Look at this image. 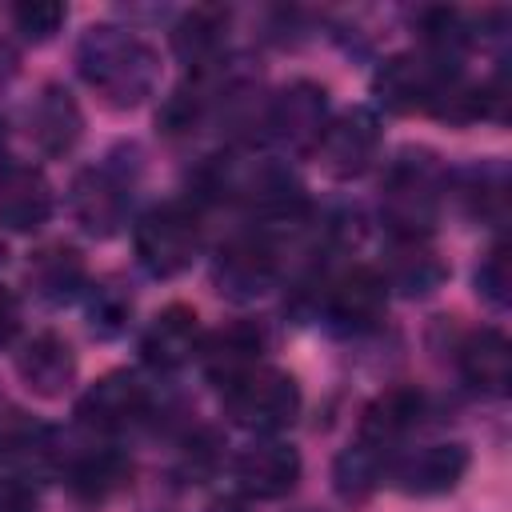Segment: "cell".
<instances>
[{
	"instance_id": "9a60e30c",
	"label": "cell",
	"mask_w": 512,
	"mask_h": 512,
	"mask_svg": "<svg viewBox=\"0 0 512 512\" xmlns=\"http://www.w3.org/2000/svg\"><path fill=\"white\" fill-rule=\"evenodd\" d=\"M384 308H388V284L376 268H364V264L340 272L324 292V312L344 332H364L380 324Z\"/></svg>"
},
{
	"instance_id": "2e32d148",
	"label": "cell",
	"mask_w": 512,
	"mask_h": 512,
	"mask_svg": "<svg viewBox=\"0 0 512 512\" xmlns=\"http://www.w3.org/2000/svg\"><path fill=\"white\" fill-rule=\"evenodd\" d=\"M56 196L48 176L36 164L8 160L0 164V224L12 232H36L52 220Z\"/></svg>"
},
{
	"instance_id": "7a4b0ae2",
	"label": "cell",
	"mask_w": 512,
	"mask_h": 512,
	"mask_svg": "<svg viewBox=\"0 0 512 512\" xmlns=\"http://www.w3.org/2000/svg\"><path fill=\"white\" fill-rule=\"evenodd\" d=\"M448 192V172L428 148H400L380 180V216L396 240L428 236Z\"/></svg>"
},
{
	"instance_id": "d6986e66",
	"label": "cell",
	"mask_w": 512,
	"mask_h": 512,
	"mask_svg": "<svg viewBox=\"0 0 512 512\" xmlns=\"http://www.w3.org/2000/svg\"><path fill=\"white\" fill-rule=\"evenodd\" d=\"M456 368L468 388L484 396H504L512 384V344L500 328H476L456 348Z\"/></svg>"
},
{
	"instance_id": "7402d4cb",
	"label": "cell",
	"mask_w": 512,
	"mask_h": 512,
	"mask_svg": "<svg viewBox=\"0 0 512 512\" xmlns=\"http://www.w3.org/2000/svg\"><path fill=\"white\" fill-rule=\"evenodd\" d=\"M224 40H228V12L224 8H208V4L188 8L172 24V52L196 72H208L220 60Z\"/></svg>"
},
{
	"instance_id": "52a82bcc",
	"label": "cell",
	"mask_w": 512,
	"mask_h": 512,
	"mask_svg": "<svg viewBox=\"0 0 512 512\" xmlns=\"http://www.w3.org/2000/svg\"><path fill=\"white\" fill-rule=\"evenodd\" d=\"M380 144H384L380 116L372 108L356 104V108H344L340 116H332L324 124L312 156L332 180H356L376 164Z\"/></svg>"
},
{
	"instance_id": "8fae6325",
	"label": "cell",
	"mask_w": 512,
	"mask_h": 512,
	"mask_svg": "<svg viewBox=\"0 0 512 512\" xmlns=\"http://www.w3.org/2000/svg\"><path fill=\"white\" fill-rule=\"evenodd\" d=\"M12 368H16L20 384H24L32 396H40V400H60V396L76 384L80 360H76L72 344H68L60 332L44 328V332H32V336L16 348Z\"/></svg>"
},
{
	"instance_id": "603a6c76",
	"label": "cell",
	"mask_w": 512,
	"mask_h": 512,
	"mask_svg": "<svg viewBox=\"0 0 512 512\" xmlns=\"http://www.w3.org/2000/svg\"><path fill=\"white\" fill-rule=\"evenodd\" d=\"M128 480H132V464H128V456L116 452V448L88 452V456H80V460L68 468V488H72V496L84 500V504H104V500H112Z\"/></svg>"
},
{
	"instance_id": "1f68e13d",
	"label": "cell",
	"mask_w": 512,
	"mask_h": 512,
	"mask_svg": "<svg viewBox=\"0 0 512 512\" xmlns=\"http://www.w3.org/2000/svg\"><path fill=\"white\" fill-rule=\"evenodd\" d=\"M0 408H4V400H0Z\"/></svg>"
},
{
	"instance_id": "4316f807",
	"label": "cell",
	"mask_w": 512,
	"mask_h": 512,
	"mask_svg": "<svg viewBox=\"0 0 512 512\" xmlns=\"http://www.w3.org/2000/svg\"><path fill=\"white\" fill-rule=\"evenodd\" d=\"M8 16H12V24H16V32L24 40L44 44V40H52L60 32V24L68 20V8L56 4V0H28V4H12Z\"/></svg>"
},
{
	"instance_id": "9c48e42d",
	"label": "cell",
	"mask_w": 512,
	"mask_h": 512,
	"mask_svg": "<svg viewBox=\"0 0 512 512\" xmlns=\"http://www.w3.org/2000/svg\"><path fill=\"white\" fill-rule=\"evenodd\" d=\"M148 412H152V392L128 368L100 376L76 400V420L92 432H124V428L140 424Z\"/></svg>"
},
{
	"instance_id": "6da1fadb",
	"label": "cell",
	"mask_w": 512,
	"mask_h": 512,
	"mask_svg": "<svg viewBox=\"0 0 512 512\" xmlns=\"http://www.w3.org/2000/svg\"><path fill=\"white\" fill-rule=\"evenodd\" d=\"M80 80L116 112L140 108L160 84V52L124 24H88L76 40Z\"/></svg>"
},
{
	"instance_id": "30bf717a",
	"label": "cell",
	"mask_w": 512,
	"mask_h": 512,
	"mask_svg": "<svg viewBox=\"0 0 512 512\" xmlns=\"http://www.w3.org/2000/svg\"><path fill=\"white\" fill-rule=\"evenodd\" d=\"M276 248L256 236V232H240L228 244H220L216 260H212V284L220 296L228 300H256L276 284Z\"/></svg>"
},
{
	"instance_id": "8992f818",
	"label": "cell",
	"mask_w": 512,
	"mask_h": 512,
	"mask_svg": "<svg viewBox=\"0 0 512 512\" xmlns=\"http://www.w3.org/2000/svg\"><path fill=\"white\" fill-rule=\"evenodd\" d=\"M132 180L124 164H116V156L76 172L72 188H68V212L72 220L96 236V240H108L124 228L128 220V204H132Z\"/></svg>"
},
{
	"instance_id": "7c38bea8",
	"label": "cell",
	"mask_w": 512,
	"mask_h": 512,
	"mask_svg": "<svg viewBox=\"0 0 512 512\" xmlns=\"http://www.w3.org/2000/svg\"><path fill=\"white\" fill-rule=\"evenodd\" d=\"M300 452L284 440H256L232 460V480L248 500H284L300 484Z\"/></svg>"
},
{
	"instance_id": "ba28073f",
	"label": "cell",
	"mask_w": 512,
	"mask_h": 512,
	"mask_svg": "<svg viewBox=\"0 0 512 512\" xmlns=\"http://www.w3.org/2000/svg\"><path fill=\"white\" fill-rule=\"evenodd\" d=\"M324 124H328V92L316 80H292L288 88H280L264 104L268 136L288 152H308L312 156Z\"/></svg>"
},
{
	"instance_id": "e0dca14e",
	"label": "cell",
	"mask_w": 512,
	"mask_h": 512,
	"mask_svg": "<svg viewBox=\"0 0 512 512\" xmlns=\"http://www.w3.org/2000/svg\"><path fill=\"white\" fill-rule=\"evenodd\" d=\"M28 136L44 156H68L80 144L84 112H80L76 96L60 80H48L32 96V104H28Z\"/></svg>"
},
{
	"instance_id": "4dcf8cb0",
	"label": "cell",
	"mask_w": 512,
	"mask_h": 512,
	"mask_svg": "<svg viewBox=\"0 0 512 512\" xmlns=\"http://www.w3.org/2000/svg\"><path fill=\"white\" fill-rule=\"evenodd\" d=\"M0 264H4V240H0Z\"/></svg>"
},
{
	"instance_id": "5b68a950",
	"label": "cell",
	"mask_w": 512,
	"mask_h": 512,
	"mask_svg": "<svg viewBox=\"0 0 512 512\" xmlns=\"http://www.w3.org/2000/svg\"><path fill=\"white\" fill-rule=\"evenodd\" d=\"M460 76V68H448L432 60L428 52H396L388 56L372 76V96L388 112H436L448 84Z\"/></svg>"
},
{
	"instance_id": "484cf974",
	"label": "cell",
	"mask_w": 512,
	"mask_h": 512,
	"mask_svg": "<svg viewBox=\"0 0 512 512\" xmlns=\"http://www.w3.org/2000/svg\"><path fill=\"white\" fill-rule=\"evenodd\" d=\"M132 316V296L116 284H96L88 296V324L96 336H120Z\"/></svg>"
},
{
	"instance_id": "f546056e",
	"label": "cell",
	"mask_w": 512,
	"mask_h": 512,
	"mask_svg": "<svg viewBox=\"0 0 512 512\" xmlns=\"http://www.w3.org/2000/svg\"><path fill=\"white\" fill-rule=\"evenodd\" d=\"M20 320H24V312H20V296H16L12 288H4V284H0V348L16 340Z\"/></svg>"
},
{
	"instance_id": "cb8c5ba5",
	"label": "cell",
	"mask_w": 512,
	"mask_h": 512,
	"mask_svg": "<svg viewBox=\"0 0 512 512\" xmlns=\"http://www.w3.org/2000/svg\"><path fill=\"white\" fill-rule=\"evenodd\" d=\"M456 188H460V204L472 220L504 224V216H508V172H504L500 160L464 168Z\"/></svg>"
},
{
	"instance_id": "4fadbf2b",
	"label": "cell",
	"mask_w": 512,
	"mask_h": 512,
	"mask_svg": "<svg viewBox=\"0 0 512 512\" xmlns=\"http://www.w3.org/2000/svg\"><path fill=\"white\" fill-rule=\"evenodd\" d=\"M468 464H472L468 444L444 440V444H424L420 452L392 460L388 476L404 496H444L468 476Z\"/></svg>"
},
{
	"instance_id": "ac0fdd59",
	"label": "cell",
	"mask_w": 512,
	"mask_h": 512,
	"mask_svg": "<svg viewBox=\"0 0 512 512\" xmlns=\"http://www.w3.org/2000/svg\"><path fill=\"white\" fill-rule=\"evenodd\" d=\"M200 344H204V328H200L196 308L168 304L148 320V328L140 336V356H144V364L172 372V368H184L200 352Z\"/></svg>"
},
{
	"instance_id": "277c9868",
	"label": "cell",
	"mask_w": 512,
	"mask_h": 512,
	"mask_svg": "<svg viewBox=\"0 0 512 512\" xmlns=\"http://www.w3.org/2000/svg\"><path fill=\"white\" fill-rule=\"evenodd\" d=\"M300 384L296 376L280 372V368H252L248 376H240L236 384L224 388V412L232 416V424L256 432V436H272L288 424H296L300 416Z\"/></svg>"
},
{
	"instance_id": "83f0119b",
	"label": "cell",
	"mask_w": 512,
	"mask_h": 512,
	"mask_svg": "<svg viewBox=\"0 0 512 512\" xmlns=\"http://www.w3.org/2000/svg\"><path fill=\"white\" fill-rule=\"evenodd\" d=\"M200 116H204V92L184 84V88H176V92L160 104L156 124H160L168 136H184V132H192V128L200 124Z\"/></svg>"
},
{
	"instance_id": "3957f363",
	"label": "cell",
	"mask_w": 512,
	"mask_h": 512,
	"mask_svg": "<svg viewBox=\"0 0 512 512\" xmlns=\"http://www.w3.org/2000/svg\"><path fill=\"white\" fill-rule=\"evenodd\" d=\"M132 248H136V264L156 280H172L188 272L200 252L196 208L188 200H164L148 208L132 228Z\"/></svg>"
},
{
	"instance_id": "f1b7e54d",
	"label": "cell",
	"mask_w": 512,
	"mask_h": 512,
	"mask_svg": "<svg viewBox=\"0 0 512 512\" xmlns=\"http://www.w3.org/2000/svg\"><path fill=\"white\" fill-rule=\"evenodd\" d=\"M0 512H40V496L24 476H0Z\"/></svg>"
},
{
	"instance_id": "44dd1931",
	"label": "cell",
	"mask_w": 512,
	"mask_h": 512,
	"mask_svg": "<svg viewBox=\"0 0 512 512\" xmlns=\"http://www.w3.org/2000/svg\"><path fill=\"white\" fill-rule=\"evenodd\" d=\"M28 284L40 300L48 304H68L88 288V268L84 256L72 244H44L32 260H28Z\"/></svg>"
},
{
	"instance_id": "d4e9b609",
	"label": "cell",
	"mask_w": 512,
	"mask_h": 512,
	"mask_svg": "<svg viewBox=\"0 0 512 512\" xmlns=\"http://www.w3.org/2000/svg\"><path fill=\"white\" fill-rule=\"evenodd\" d=\"M476 296L484 304H492L496 312H504L512 304V252L504 240H496L484 260L476 264Z\"/></svg>"
},
{
	"instance_id": "5bb4252c",
	"label": "cell",
	"mask_w": 512,
	"mask_h": 512,
	"mask_svg": "<svg viewBox=\"0 0 512 512\" xmlns=\"http://www.w3.org/2000/svg\"><path fill=\"white\" fill-rule=\"evenodd\" d=\"M268 348V332L260 320H232L220 332L204 336L200 344V368L204 376L224 392L228 384H236L240 376H248L252 368H260V356Z\"/></svg>"
},
{
	"instance_id": "ffe728a7",
	"label": "cell",
	"mask_w": 512,
	"mask_h": 512,
	"mask_svg": "<svg viewBox=\"0 0 512 512\" xmlns=\"http://www.w3.org/2000/svg\"><path fill=\"white\" fill-rule=\"evenodd\" d=\"M388 284V292L396 288L400 296H428L448 280V264L444 256L428 244V236H412V240H396L384 256V268H376Z\"/></svg>"
}]
</instances>
